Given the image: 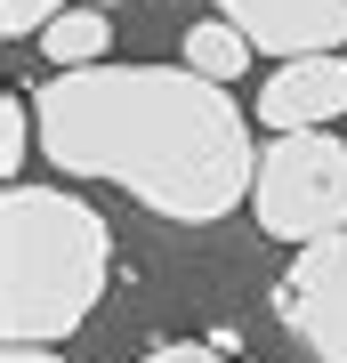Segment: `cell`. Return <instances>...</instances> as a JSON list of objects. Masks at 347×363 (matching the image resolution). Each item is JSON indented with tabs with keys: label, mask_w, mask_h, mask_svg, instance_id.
Returning a JSON list of instances; mask_svg holds the SVG:
<instances>
[{
	"label": "cell",
	"mask_w": 347,
	"mask_h": 363,
	"mask_svg": "<svg viewBox=\"0 0 347 363\" xmlns=\"http://www.w3.org/2000/svg\"><path fill=\"white\" fill-rule=\"evenodd\" d=\"M40 154L65 178H105L170 226H210L258 186V145L226 81L194 65H81L33 97Z\"/></svg>",
	"instance_id": "1"
},
{
	"label": "cell",
	"mask_w": 347,
	"mask_h": 363,
	"mask_svg": "<svg viewBox=\"0 0 347 363\" xmlns=\"http://www.w3.org/2000/svg\"><path fill=\"white\" fill-rule=\"evenodd\" d=\"M114 274V226L65 186H9L0 202V331L9 339H73L97 315Z\"/></svg>",
	"instance_id": "2"
},
{
	"label": "cell",
	"mask_w": 347,
	"mask_h": 363,
	"mask_svg": "<svg viewBox=\"0 0 347 363\" xmlns=\"http://www.w3.org/2000/svg\"><path fill=\"white\" fill-rule=\"evenodd\" d=\"M250 210L291 250L339 234L347 226V138H331V130H275V145H258Z\"/></svg>",
	"instance_id": "3"
},
{
	"label": "cell",
	"mask_w": 347,
	"mask_h": 363,
	"mask_svg": "<svg viewBox=\"0 0 347 363\" xmlns=\"http://www.w3.org/2000/svg\"><path fill=\"white\" fill-rule=\"evenodd\" d=\"M275 323L315 363H347V226L299 242V259L275 274Z\"/></svg>",
	"instance_id": "4"
},
{
	"label": "cell",
	"mask_w": 347,
	"mask_h": 363,
	"mask_svg": "<svg viewBox=\"0 0 347 363\" xmlns=\"http://www.w3.org/2000/svg\"><path fill=\"white\" fill-rule=\"evenodd\" d=\"M347 113V49H315V57H283L258 89V121L267 130H331Z\"/></svg>",
	"instance_id": "5"
},
{
	"label": "cell",
	"mask_w": 347,
	"mask_h": 363,
	"mask_svg": "<svg viewBox=\"0 0 347 363\" xmlns=\"http://www.w3.org/2000/svg\"><path fill=\"white\" fill-rule=\"evenodd\" d=\"M219 16L250 33V49L283 57H315V49H347V0H219Z\"/></svg>",
	"instance_id": "6"
},
{
	"label": "cell",
	"mask_w": 347,
	"mask_h": 363,
	"mask_svg": "<svg viewBox=\"0 0 347 363\" xmlns=\"http://www.w3.org/2000/svg\"><path fill=\"white\" fill-rule=\"evenodd\" d=\"M40 49H49L57 73H81V65H105V49H114V16H105V0L89 9H65L40 25Z\"/></svg>",
	"instance_id": "7"
},
{
	"label": "cell",
	"mask_w": 347,
	"mask_h": 363,
	"mask_svg": "<svg viewBox=\"0 0 347 363\" xmlns=\"http://www.w3.org/2000/svg\"><path fill=\"white\" fill-rule=\"evenodd\" d=\"M186 65H194V73H210V81H226V89H234V81L250 73V33L234 25V16H202V25L186 33Z\"/></svg>",
	"instance_id": "8"
},
{
	"label": "cell",
	"mask_w": 347,
	"mask_h": 363,
	"mask_svg": "<svg viewBox=\"0 0 347 363\" xmlns=\"http://www.w3.org/2000/svg\"><path fill=\"white\" fill-rule=\"evenodd\" d=\"M33 130H40V113H33V89H9L0 97V178H25V162H33Z\"/></svg>",
	"instance_id": "9"
},
{
	"label": "cell",
	"mask_w": 347,
	"mask_h": 363,
	"mask_svg": "<svg viewBox=\"0 0 347 363\" xmlns=\"http://www.w3.org/2000/svg\"><path fill=\"white\" fill-rule=\"evenodd\" d=\"M73 0H0V33L9 40H40V25L49 16H65Z\"/></svg>",
	"instance_id": "10"
},
{
	"label": "cell",
	"mask_w": 347,
	"mask_h": 363,
	"mask_svg": "<svg viewBox=\"0 0 347 363\" xmlns=\"http://www.w3.org/2000/svg\"><path fill=\"white\" fill-rule=\"evenodd\" d=\"M138 363H219V355H210L202 339H162V347H145Z\"/></svg>",
	"instance_id": "11"
},
{
	"label": "cell",
	"mask_w": 347,
	"mask_h": 363,
	"mask_svg": "<svg viewBox=\"0 0 347 363\" xmlns=\"http://www.w3.org/2000/svg\"><path fill=\"white\" fill-rule=\"evenodd\" d=\"M0 363H65V355H49L40 339H9V355H0Z\"/></svg>",
	"instance_id": "12"
},
{
	"label": "cell",
	"mask_w": 347,
	"mask_h": 363,
	"mask_svg": "<svg viewBox=\"0 0 347 363\" xmlns=\"http://www.w3.org/2000/svg\"><path fill=\"white\" fill-rule=\"evenodd\" d=\"M105 9H114V0H105Z\"/></svg>",
	"instance_id": "13"
}]
</instances>
